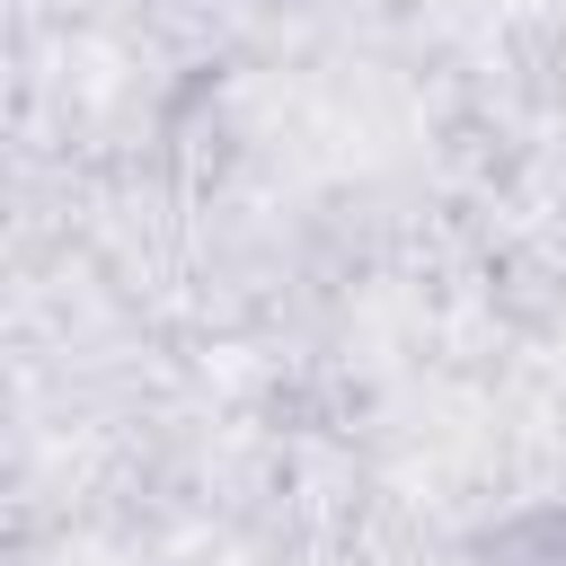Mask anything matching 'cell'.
I'll return each mask as SVG.
<instances>
[{"label": "cell", "mask_w": 566, "mask_h": 566, "mask_svg": "<svg viewBox=\"0 0 566 566\" xmlns=\"http://www.w3.org/2000/svg\"><path fill=\"white\" fill-rule=\"evenodd\" d=\"M478 566H566V504H522L478 539Z\"/></svg>", "instance_id": "cell-1"}]
</instances>
